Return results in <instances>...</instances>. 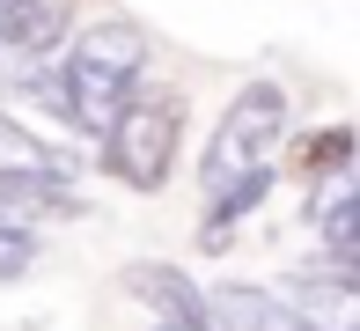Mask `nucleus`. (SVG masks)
I'll list each match as a JSON object with an SVG mask.
<instances>
[{"label":"nucleus","instance_id":"nucleus-1","mask_svg":"<svg viewBox=\"0 0 360 331\" xmlns=\"http://www.w3.org/2000/svg\"><path fill=\"white\" fill-rule=\"evenodd\" d=\"M59 74H44L37 89L52 96V118H67L74 132H89V140H103L110 118L125 111V96L140 89V66H147V44H140V30L133 23H96L89 37H74V44H59Z\"/></svg>","mask_w":360,"mask_h":331},{"label":"nucleus","instance_id":"nucleus-2","mask_svg":"<svg viewBox=\"0 0 360 331\" xmlns=\"http://www.w3.org/2000/svg\"><path fill=\"white\" fill-rule=\"evenodd\" d=\"M176 147H184V96L169 89H133L125 111L103 132V170L125 192H162L176 170Z\"/></svg>","mask_w":360,"mask_h":331},{"label":"nucleus","instance_id":"nucleus-3","mask_svg":"<svg viewBox=\"0 0 360 331\" xmlns=\"http://www.w3.org/2000/svg\"><path fill=\"white\" fill-rule=\"evenodd\" d=\"M280 132H287V89H280V81H243V89H236V104L221 111L214 140H206L199 185H206V192H221L228 177H243L250 162H265Z\"/></svg>","mask_w":360,"mask_h":331},{"label":"nucleus","instance_id":"nucleus-4","mask_svg":"<svg viewBox=\"0 0 360 331\" xmlns=\"http://www.w3.org/2000/svg\"><path fill=\"white\" fill-rule=\"evenodd\" d=\"M287 302L302 309L316 331H360V287H353V265H309V273H287Z\"/></svg>","mask_w":360,"mask_h":331},{"label":"nucleus","instance_id":"nucleus-5","mask_svg":"<svg viewBox=\"0 0 360 331\" xmlns=\"http://www.w3.org/2000/svg\"><path fill=\"white\" fill-rule=\"evenodd\" d=\"M125 294L155 309L162 331H214V317H206V294L191 287L176 265H155V258H147V265H125Z\"/></svg>","mask_w":360,"mask_h":331},{"label":"nucleus","instance_id":"nucleus-6","mask_svg":"<svg viewBox=\"0 0 360 331\" xmlns=\"http://www.w3.org/2000/svg\"><path fill=\"white\" fill-rule=\"evenodd\" d=\"M67 177H74V155H67V147L0 111V185H67Z\"/></svg>","mask_w":360,"mask_h":331},{"label":"nucleus","instance_id":"nucleus-7","mask_svg":"<svg viewBox=\"0 0 360 331\" xmlns=\"http://www.w3.org/2000/svg\"><path fill=\"white\" fill-rule=\"evenodd\" d=\"M206 317H214V331H316L287 294L243 287V280H228L221 294H206Z\"/></svg>","mask_w":360,"mask_h":331},{"label":"nucleus","instance_id":"nucleus-8","mask_svg":"<svg viewBox=\"0 0 360 331\" xmlns=\"http://www.w3.org/2000/svg\"><path fill=\"white\" fill-rule=\"evenodd\" d=\"M67 30H74V0H0V52L15 59L59 52Z\"/></svg>","mask_w":360,"mask_h":331},{"label":"nucleus","instance_id":"nucleus-9","mask_svg":"<svg viewBox=\"0 0 360 331\" xmlns=\"http://www.w3.org/2000/svg\"><path fill=\"white\" fill-rule=\"evenodd\" d=\"M272 192V162H250L243 177H228L221 192H206V228H199V243L206 251H228L236 243V228H243V213H257V199Z\"/></svg>","mask_w":360,"mask_h":331},{"label":"nucleus","instance_id":"nucleus-10","mask_svg":"<svg viewBox=\"0 0 360 331\" xmlns=\"http://www.w3.org/2000/svg\"><path fill=\"white\" fill-rule=\"evenodd\" d=\"M346 162H353V132L346 125H323V132H309L294 147V177L302 185H331V177H346Z\"/></svg>","mask_w":360,"mask_h":331},{"label":"nucleus","instance_id":"nucleus-11","mask_svg":"<svg viewBox=\"0 0 360 331\" xmlns=\"http://www.w3.org/2000/svg\"><path fill=\"white\" fill-rule=\"evenodd\" d=\"M30 265H37V228L0 221V287H8V280H22Z\"/></svg>","mask_w":360,"mask_h":331}]
</instances>
